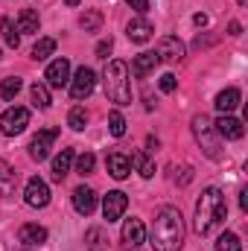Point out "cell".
<instances>
[{"label": "cell", "mask_w": 248, "mask_h": 251, "mask_svg": "<svg viewBox=\"0 0 248 251\" xmlns=\"http://www.w3.org/2000/svg\"><path fill=\"white\" fill-rule=\"evenodd\" d=\"M149 246H152V251H181V246H184V216L178 207L167 204L158 210L152 234H149Z\"/></svg>", "instance_id": "1"}, {"label": "cell", "mask_w": 248, "mask_h": 251, "mask_svg": "<svg viewBox=\"0 0 248 251\" xmlns=\"http://www.w3.org/2000/svg\"><path fill=\"white\" fill-rule=\"evenodd\" d=\"M228 219V204H225V196L216 187H207L201 193L198 204H196V231L201 237L213 234L222 222Z\"/></svg>", "instance_id": "2"}, {"label": "cell", "mask_w": 248, "mask_h": 251, "mask_svg": "<svg viewBox=\"0 0 248 251\" xmlns=\"http://www.w3.org/2000/svg\"><path fill=\"white\" fill-rule=\"evenodd\" d=\"M102 85L111 102L117 105H128L131 102V85H128V67L125 62H108L105 73H102Z\"/></svg>", "instance_id": "3"}, {"label": "cell", "mask_w": 248, "mask_h": 251, "mask_svg": "<svg viewBox=\"0 0 248 251\" xmlns=\"http://www.w3.org/2000/svg\"><path fill=\"white\" fill-rule=\"evenodd\" d=\"M193 137H196V143L204 149V155H207L210 161H219V158H222V143H219L216 128H213V120H210L207 114H196V117H193Z\"/></svg>", "instance_id": "4"}, {"label": "cell", "mask_w": 248, "mask_h": 251, "mask_svg": "<svg viewBox=\"0 0 248 251\" xmlns=\"http://www.w3.org/2000/svg\"><path fill=\"white\" fill-rule=\"evenodd\" d=\"M26 126H29V111L21 108V105L6 108V111L0 114V131H3L6 137H15V134L26 131Z\"/></svg>", "instance_id": "5"}, {"label": "cell", "mask_w": 248, "mask_h": 251, "mask_svg": "<svg viewBox=\"0 0 248 251\" xmlns=\"http://www.w3.org/2000/svg\"><path fill=\"white\" fill-rule=\"evenodd\" d=\"M94 85H97V73L82 64V67L73 73V79H70V97H73V100H85V97L94 94Z\"/></svg>", "instance_id": "6"}, {"label": "cell", "mask_w": 248, "mask_h": 251, "mask_svg": "<svg viewBox=\"0 0 248 251\" xmlns=\"http://www.w3.org/2000/svg\"><path fill=\"white\" fill-rule=\"evenodd\" d=\"M24 199H26V204L29 207H47L50 204V187H47V181L44 178H29L26 181V190H24Z\"/></svg>", "instance_id": "7"}, {"label": "cell", "mask_w": 248, "mask_h": 251, "mask_svg": "<svg viewBox=\"0 0 248 251\" xmlns=\"http://www.w3.org/2000/svg\"><path fill=\"white\" fill-rule=\"evenodd\" d=\"M158 62H181L184 59V44L178 35H164L158 41V50H155Z\"/></svg>", "instance_id": "8"}, {"label": "cell", "mask_w": 248, "mask_h": 251, "mask_svg": "<svg viewBox=\"0 0 248 251\" xmlns=\"http://www.w3.org/2000/svg\"><path fill=\"white\" fill-rule=\"evenodd\" d=\"M56 137H59L56 128H44V131H38V134L29 140V158H32V161H47L50 146H53Z\"/></svg>", "instance_id": "9"}, {"label": "cell", "mask_w": 248, "mask_h": 251, "mask_svg": "<svg viewBox=\"0 0 248 251\" xmlns=\"http://www.w3.org/2000/svg\"><path fill=\"white\" fill-rule=\"evenodd\" d=\"M125 207H128V199H125V193H120V190H111V193L102 199V213H105L108 222L120 219L125 213Z\"/></svg>", "instance_id": "10"}, {"label": "cell", "mask_w": 248, "mask_h": 251, "mask_svg": "<svg viewBox=\"0 0 248 251\" xmlns=\"http://www.w3.org/2000/svg\"><path fill=\"white\" fill-rule=\"evenodd\" d=\"M213 128H216L219 137H228V140H240V137L246 134L243 120H237V117H231V114H222V117L213 123Z\"/></svg>", "instance_id": "11"}, {"label": "cell", "mask_w": 248, "mask_h": 251, "mask_svg": "<svg viewBox=\"0 0 248 251\" xmlns=\"http://www.w3.org/2000/svg\"><path fill=\"white\" fill-rule=\"evenodd\" d=\"M44 79H47L50 88H64V85L70 82V62H67V59H56V62H50L47 73H44Z\"/></svg>", "instance_id": "12"}, {"label": "cell", "mask_w": 248, "mask_h": 251, "mask_svg": "<svg viewBox=\"0 0 248 251\" xmlns=\"http://www.w3.org/2000/svg\"><path fill=\"white\" fill-rule=\"evenodd\" d=\"M123 246L125 249H137L143 240H146V228H143V222L140 219H125L123 222Z\"/></svg>", "instance_id": "13"}, {"label": "cell", "mask_w": 248, "mask_h": 251, "mask_svg": "<svg viewBox=\"0 0 248 251\" xmlns=\"http://www.w3.org/2000/svg\"><path fill=\"white\" fill-rule=\"evenodd\" d=\"M152 32H155V26H152L146 18H134V21H128V26H125V35H128V41H134V44H146V41L152 38Z\"/></svg>", "instance_id": "14"}, {"label": "cell", "mask_w": 248, "mask_h": 251, "mask_svg": "<svg viewBox=\"0 0 248 251\" xmlns=\"http://www.w3.org/2000/svg\"><path fill=\"white\" fill-rule=\"evenodd\" d=\"M73 207H76V213L91 216L94 207H97V193L91 187H76L73 190Z\"/></svg>", "instance_id": "15"}, {"label": "cell", "mask_w": 248, "mask_h": 251, "mask_svg": "<svg viewBox=\"0 0 248 251\" xmlns=\"http://www.w3.org/2000/svg\"><path fill=\"white\" fill-rule=\"evenodd\" d=\"M18 240L24 243V249H38L41 243H47V228H41V225H24L21 231H18Z\"/></svg>", "instance_id": "16"}, {"label": "cell", "mask_w": 248, "mask_h": 251, "mask_svg": "<svg viewBox=\"0 0 248 251\" xmlns=\"http://www.w3.org/2000/svg\"><path fill=\"white\" fill-rule=\"evenodd\" d=\"M240 100H243V94L237 88H225L222 94H216V111L219 114H231L240 105Z\"/></svg>", "instance_id": "17"}, {"label": "cell", "mask_w": 248, "mask_h": 251, "mask_svg": "<svg viewBox=\"0 0 248 251\" xmlns=\"http://www.w3.org/2000/svg\"><path fill=\"white\" fill-rule=\"evenodd\" d=\"M128 173H131V161H128L125 155H120V152L108 155V176H111V178L123 181V178H128Z\"/></svg>", "instance_id": "18"}, {"label": "cell", "mask_w": 248, "mask_h": 251, "mask_svg": "<svg viewBox=\"0 0 248 251\" xmlns=\"http://www.w3.org/2000/svg\"><path fill=\"white\" fill-rule=\"evenodd\" d=\"M155 64H158V56H155V53H140V56H134V62H131V76L143 79V76H149V73L155 70Z\"/></svg>", "instance_id": "19"}, {"label": "cell", "mask_w": 248, "mask_h": 251, "mask_svg": "<svg viewBox=\"0 0 248 251\" xmlns=\"http://www.w3.org/2000/svg\"><path fill=\"white\" fill-rule=\"evenodd\" d=\"M73 158H76V155H73V149H62V155H56V158H53V170H50V173H53V181H64V176L70 173Z\"/></svg>", "instance_id": "20"}, {"label": "cell", "mask_w": 248, "mask_h": 251, "mask_svg": "<svg viewBox=\"0 0 248 251\" xmlns=\"http://www.w3.org/2000/svg\"><path fill=\"white\" fill-rule=\"evenodd\" d=\"M15 187H18V173L6 161H0V196H12Z\"/></svg>", "instance_id": "21"}, {"label": "cell", "mask_w": 248, "mask_h": 251, "mask_svg": "<svg viewBox=\"0 0 248 251\" xmlns=\"http://www.w3.org/2000/svg\"><path fill=\"white\" fill-rule=\"evenodd\" d=\"M18 32H24V35H35V32H38V12L24 9V12L18 15Z\"/></svg>", "instance_id": "22"}, {"label": "cell", "mask_w": 248, "mask_h": 251, "mask_svg": "<svg viewBox=\"0 0 248 251\" xmlns=\"http://www.w3.org/2000/svg\"><path fill=\"white\" fill-rule=\"evenodd\" d=\"M105 243H108V237H105L102 228H88V234H85V249L88 251H105Z\"/></svg>", "instance_id": "23"}, {"label": "cell", "mask_w": 248, "mask_h": 251, "mask_svg": "<svg viewBox=\"0 0 248 251\" xmlns=\"http://www.w3.org/2000/svg\"><path fill=\"white\" fill-rule=\"evenodd\" d=\"M21 79L18 76H6L3 82H0V102H12L15 97H18V91H21Z\"/></svg>", "instance_id": "24"}, {"label": "cell", "mask_w": 248, "mask_h": 251, "mask_svg": "<svg viewBox=\"0 0 248 251\" xmlns=\"http://www.w3.org/2000/svg\"><path fill=\"white\" fill-rule=\"evenodd\" d=\"M79 26H82L85 32H99V26H102V12H99V9H88V12L79 18Z\"/></svg>", "instance_id": "25"}, {"label": "cell", "mask_w": 248, "mask_h": 251, "mask_svg": "<svg viewBox=\"0 0 248 251\" xmlns=\"http://www.w3.org/2000/svg\"><path fill=\"white\" fill-rule=\"evenodd\" d=\"M53 53H56V38H38L35 47H32V59H35V62H44V59H50Z\"/></svg>", "instance_id": "26"}, {"label": "cell", "mask_w": 248, "mask_h": 251, "mask_svg": "<svg viewBox=\"0 0 248 251\" xmlns=\"http://www.w3.org/2000/svg\"><path fill=\"white\" fill-rule=\"evenodd\" d=\"M29 100H32V105L35 108H50V91H47V85H41V82H35L32 88H29Z\"/></svg>", "instance_id": "27"}, {"label": "cell", "mask_w": 248, "mask_h": 251, "mask_svg": "<svg viewBox=\"0 0 248 251\" xmlns=\"http://www.w3.org/2000/svg\"><path fill=\"white\" fill-rule=\"evenodd\" d=\"M131 164L137 167V173H140L143 178H152V176H155V161H152V158H149L146 152H134Z\"/></svg>", "instance_id": "28"}, {"label": "cell", "mask_w": 248, "mask_h": 251, "mask_svg": "<svg viewBox=\"0 0 248 251\" xmlns=\"http://www.w3.org/2000/svg\"><path fill=\"white\" fill-rule=\"evenodd\" d=\"M0 32H3L6 44H9L12 50H18V44H21V35H18V29H15V24H12L9 18H3V21H0Z\"/></svg>", "instance_id": "29"}, {"label": "cell", "mask_w": 248, "mask_h": 251, "mask_svg": "<svg viewBox=\"0 0 248 251\" xmlns=\"http://www.w3.org/2000/svg\"><path fill=\"white\" fill-rule=\"evenodd\" d=\"M216 251H243V243H240V237H237V234L225 231V234L216 240Z\"/></svg>", "instance_id": "30"}, {"label": "cell", "mask_w": 248, "mask_h": 251, "mask_svg": "<svg viewBox=\"0 0 248 251\" xmlns=\"http://www.w3.org/2000/svg\"><path fill=\"white\" fill-rule=\"evenodd\" d=\"M67 126H70L73 131H82V128L88 126V111H85V108H79V105H76V108H70V114H67Z\"/></svg>", "instance_id": "31"}, {"label": "cell", "mask_w": 248, "mask_h": 251, "mask_svg": "<svg viewBox=\"0 0 248 251\" xmlns=\"http://www.w3.org/2000/svg\"><path fill=\"white\" fill-rule=\"evenodd\" d=\"M94 167H97V158H94L91 152H82V155L76 158V173H79V176H91Z\"/></svg>", "instance_id": "32"}, {"label": "cell", "mask_w": 248, "mask_h": 251, "mask_svg": "<svg viewBox=\"0 0 248 251\" xmlns=\"http://www.w3.org/2000/svg\"><path fill=\"white\" fill-rule=\"evenodd\" d=\"M108 131H111L114 137H123L125 134V117L120 111H111V114H108Z\"/></svg>", "instance_id": "33"}, {"label": "cell", "mask_w": 248, "mask_h": 251, "mask_svg": "<svg viewBox=\"0 0 248 251\" xmlns=\"http://www.w3.org/2000/svg\"><path fill=\"white\" fill-rule=\"evenodd\" d=\"M173 178H175V184H181V187H184V184H190V181H193V167H190V164L175 167V176H173Z\"/></svg>", "instance_id": "34"}, {"label": "cell", "mask_w": 248, "mask_h": 251, "mask_svg": "<svg viewBox=\"0 0 248 251\" xmlns=\"http://www.w3.org/2000/svg\"><path fill=\"white\" fill-rule=\"evenodd\" d=\"M158 88H161V91H164V94H173V91H175V88H178V79H175V76H173V73H164V76H161V79H158Z\"/></svg>", "instance_id": "35"}, {"label": "cell", "mask_w": 248, "mask_h": 251, "mask_svg": "<svg viewBox=\"0 0 248 251\" xmlns=\"http://www.w3.org/2000/svg\"><path fill=\"white\" fill-rule=\"evenodd\" d=\"M111 47H114V44H111V38H108V41H99V44H97V59H108Z\"/></svg>", "instance_id": "36"}, {"label": "cell", "mask_w": 248, "mask_h": 251, "mask_svg": "<svg viewBox=\"0 0 248 251\" xmlns=\"http://www.w3.org/2000/svg\"><path fill=\"white\" fill-rule=\"evenodd\" d=\"M125 3H128V6H131L134 12H140V15H143V12L149 9V0H125Z\"/></svg>", "instance_id": "37"}, {"label": "cell", "mask_w": 248, "mask_h": 251, "mask_svg": "<svg viewBox=\"0 0 248 251\" xmlns=\"http://www.w3.org/2000/svg\"><path fill=\"white\" fill-rule=\"evenodd\" d=\"M193 24H196V26H207V15H201V12H198V15L193 18Z\"/></svg>", "instance_id": "38"}, {"label": "cell", "mask_w": 248, "mask_h": 251, "mask_svg": "<svg viewBox=\"0 0 248 251\" xmlns=\"http://www.w3.org/2000/svg\"><path fill=\"white\" fill-rule=\"evenodd\" d=\"M228 32H231V35H240V32H243V26H240L237 21H231V26H228Z\"/></svg>", "instance_id": "39"}, {"label": "cell", "mask_w": 248, "mask_h": 251, "mask_svg": "<svg viewBox=\"0 0 248 251\" xmlns=\"http://www.w3.org/2000/svg\"><path fill=\"white\" fill-rule=\"evenodd\" d=\"M240 207H243V210H248V190H243V193H240Z\"/></svg>", "instance_id": "40"}, {"label": "cell", "mask_w": 248, "mask_h": 251, "mask_svg": "<svg viewBox=\"0 0 248 251\" xmlns=\"http://www.w3.org/2000/svg\"><path fill=\"white\" fill-rule=\"evenodd\" d=\"M64 3H67V6H79L82 0H64Z\"/></svg>", "instance_id": "41"}, {"label": "cell", "mask_w": 248, "mask_h": 251, "mask_svg": "<svg viewBox=\"0 0 248 251\" xmlns=\"http://www.w3.org/2000/svg\"><path fill=\"white\" fill-rule=\"evenodd\" d=\"M21 251H32V249H21Z\"/></svg>", "instance_id": "42"}]
</instances>
